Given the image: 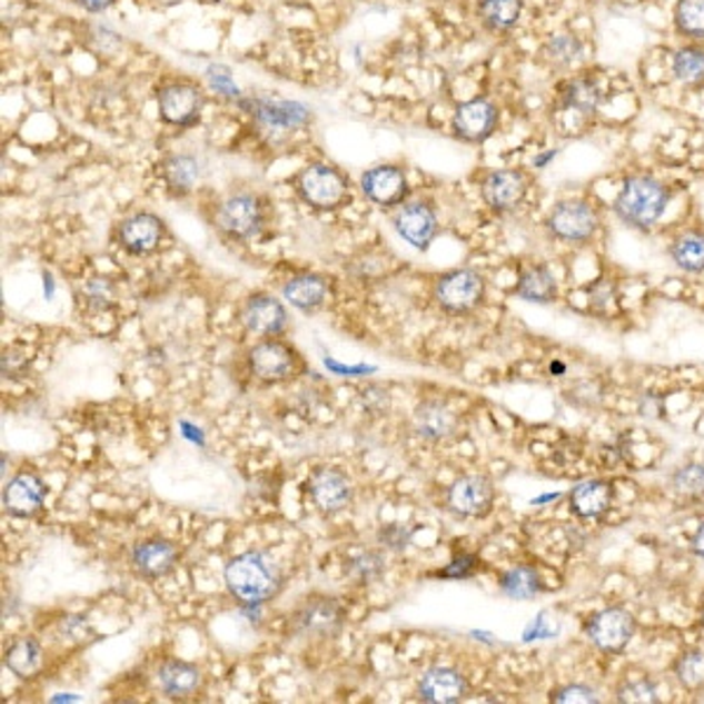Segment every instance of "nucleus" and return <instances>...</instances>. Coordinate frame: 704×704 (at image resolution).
Returning <instances> with one entry per match:
<instances>
[{
  "instance_id": "obj_1",
  "label": "nucleus",
  "mask_w": 704,
  "mask_h": 704,
  "mask_svg": "<svg viewBox=\"0 0 704 704\" xmlns=\"http://www.w3.org/2000/svg\"><path fill=\"white\" fill-rule=\"evenodd\" d=\"M672 202V188L653 175H632L613 200V215L632 230L648 232Z\"/></svg>"
},
{
  "instance_id": "obj_2",
  "label": "nucleus",
  "mask_w": 704,
  "mask_h": 704,
  "mask_svg": "<svg viewBox=\"0 0 704 704\" xmlns=\"http://www.w3.org/2000/svg\"><path fill=\"white\" fill-rule=\"evenodd\" d=\"M226 585L235 599L247 606L270 602L282 589V571L264 552H242L224 571Z\"/></svg>"
},
{
  "instance_id": "obj_3",
  "label": "nucleus",
  "mask_w": 704,
  "mask_h": 704,
  "mask_svg": "<svg viewBox=\"0 0 704 704\" xmlns=\"http://www.w3.org/2000/svg\"><path fill=\"white\" fill-rule=\"evenodd\" d=\"M602 209L589 198H566L547 211L545 228L554 240L566 245H587L602 230Z\"/></svg>"
},
{
  "instance_id": "obj_4",
  "label": "nucleus",
  "mask_w": 704,
  "mask_h": 704,
  "mask_svg": "<svg viewBox=\"0 0 704 704\" xmlns=\"http://www.w3.org/2000/svg\"><path fill=\"white\" fill-rule=\"evenodd\" d=\"M294 186L298 198L317 211H334L350 200V181L346 175L325 162L304 167L296 175Z\"/></svg>"
},
{
  "instance_id": "obj_5",
  "label": "nucleus",
  "mask_w": 704,
  "mask_h": 704,
  "mask_svg": "<svg viewBox=\"0 0 704 704\" xmlns=\"http://www.w3.org/2000/svg\"><path fill=\"white\" fill-rule=\"evenodd\" d=\"M433 298L446 315H469L484 304L486 280L473 268L442 272L435 280Z\"/></svg>"
},
{
  "instance_id": "obj_6",
  "label": "nucleus",
  "mask_w": 704,
  "mask_h": 704,
  "mask_svg": "<svg viewBox=\"0 0 704 704\" xmlns=\"http://www.w3.org/2000/svg\"><path fill=\"white\" fill-rule=\"evenodd\" d=\"M249 369L264 383H285L301 376L306 365L298 350L280 338H261L249 350Z\"/></svg>"
},
{
  "instance_id": "obj_7",
  "label": "nucleus",
  "mask_w": 704,
  "mask_h": 704,
  "mask_svg": "<svg viewBox=\"0 0 704 704\" xmlns=\"http://www.w3.org/2000/svg\"><path fill=\"white\" fill-rule=\"evenodd\" d=\"M636 634V617L623 606H606L587 617L585 636L604 655H621Z\"/></svg>"
},
{
  "instance_id": "obj_8",
  "label": "nucleus",
  "mask_w": 704,
  "mask_h": 704,
  "mask_svg": "<svg viewBox=\"0 0 704 704\" xmlns=\"http://www.w3.org/2000/svg\"><path fill=\"white\" fill-rule=\"evenodd\" d=\"M217 226L230 240H251L266 228V202L254 194H232L217 209Z\"/></svg>"
},
{
  "instance_id": "obj_9",
  "label": "nucleus",
  "mask_w": 704,
  "mask_h": 704,
  "mask_svg": "<svg viewBox=\"0 0 704 704\" xmlns=\"http://www.w3.org/2000/svg\"><path fill=\"white\" fill-rule=\"evenodd\" d=\"M479 190H482L484 205L490 211H496V215L500 217L512 215V211H517L524 205L531 190V177L528 172H524V169H515V167L490 169V172L482 177Z\"/></svg>"
},
{
  "instance_id": "obj_10",
  "label": "nucleus",
  "mask_w": 704,
  "mask_h": 704,
  "mask_svg": "<svg viewBox=\"0 0 704 704\" xmlns=\"http://www.w3.org/2000/svg\"><path fill=\"white\" fill-rule=\"evenodd\" d=\"M344 623L346 608L334 596L319 594L306 599L289 617V627L296 636H336Z\"/></svg>"
},
{
  "instance_id": "obj_11",
  "label": "nucleus",
  "mask_w": 704,
  "mask_h": 704,
  "mask_svg": "<svg viewBox=\"0 0 704 704\" xmlns=\"http://www.w3.org/2000/svg\"><path fill=\"white\" fill-rule=\"evenodd\" d=\"M496 503V484L486 475H465L446 490V505L458 517L486 519Z\"/></svg>"
},
{
  "instance_id": "obj_12",
  "label": "nucleus",
  "mask_w": 704,
  "mask_h": 704,
  "mask_svg": "<svg viewBox=\"0 0 704 704\" xmlns=\"http://www.w3.org/2000/svg\"><path fill=\"white\" fill-rule=\"evenodd\" d=\"M205 92L190 80L165 82L158 90V113L172 127H194L200 120Z\"/></svg>"
},
{
  "instance_id": "obj_13",
  "label": "nucleus",
  "mask_w": 704,
  "mask_h": 704,
  "mask_svg": "<svg viewBox=\"0 0 704 704\" xmlns=\"http://www.w3.org/2000/svg\"><path fill=\"white\" fill-rule=\"evenodd\" d=\"M247 111L254 116V120L261 125V130L268 135H294L310 122V109L298 101L289 99H251Z\"/></svg>"
},
{
  "instance_id": "obj_14",
  "label": "nucleus",
  "mask_w": 704,
  "mask_h": 704,
  "mask_svg": "<svg viewBox=\"0 0 704 704\" xmlns=\"http://www.w3.org/2000/svg\"><path fill=\"white\" fill-rule=\"evenodd\" d=\"M500 122L498 106L488 97L463 101L454 113V135L465 143H484L496 135Z\"/></svg>"
},
{
  "instance_id": "obj_15",
  "label": "nucleus",
  "mask_w": 704,
  "mask_h": 704,
  "mask_svg": "<svg viewBox=\"0 0 704 704\" xmlns=\"http://www.w3.org/2000/svg\"><path fill=\"white\" fill-rule=\"evenodd\" d=\"M308 494L319 512L334 515V512L346 509L353 503L355 484L344 469L317 467L308 479Z\"/></svg>"
},
{
  "instance_id": "obj_16",
  "label": "nucleus",
  "mask_w": 704,
  "mask_h": 704,
  "mask_svg": "<svg viewBox=\"0 0 704 704\" xmlns=\"http://www.w3.org/2000/svg\"><path fill=\"white\" fill-rule=\"evenodd\" d=\"M361 194L378 207H397L409 198L407 172L397 165H378L361 175Z\"/></svg>"
},
{
  "instance_id": "obj_17",
  "label": "nucleus",
  "mask_w": 704,
  "mask_h": 704,
  "mask_svg": "<svg viewBox=\"0 0 704 704\" xmlns=\"http://www.w3.org/2000/svg\"><path fill=\"white\" fill-rule=\"evenodd\" d=\"M242 327L259 338H277L289 323L287 308L268 294H254L240 308Z\"/></svg>"
},
{
  "instance_id": "obj_18",
  "label": "nucleus",
  "mask_w": 704,
  "mask_h": 704,
  "mask_svg": "<svg viewBox=\"0 0 704 704\" xmlns=\"http://www.w3.org/2000/svg\"><path fill=\"white\" fill-rule=\"evenodd\" d=\"M395 230L416 249L425 251L439 232L437 211L428 202H404L393 217Z\"/></svg>"
},
{
  "instance_id": "obj_19",
  "label": "nucleus",
  "mask_w": 704,
  "mask_h": 704,
  "mask_svg": "<svg viewBox=\"0 0 704 704\" xmlns=\"http://www.w3.org/2000/svg\"><path fill=\"white\" fill-rule=\"evenodd\" d=\"M165 240V221L151 211H137L118 226V245L132 256L153 254Z\"/></svg>"
},
{
  "instance_id": "obj_20",
  "label": "nucleus",
  "mask_w": 704,
  "mask_h": 704,
  "mask_svg": "<svg viewBox=\"0 0 704 704\" xmlns=\"http://www.w3.org/2000/svg\"><path fill=\"white\" fill-rule=\"evenodd\" d=\"M48 486L36 473H19L3 488V507L17 519H29L42 507Z\"/></svg>"
},
{
  "instance_id": "obj_21",
  "label": "nucleus",
  "mask_w": 704,
  "mask_h": 704,
  "mask_svg": "<svg viewBox=\"0 0 704 704\" xmlns=\"http://www.w3.org/2000/svg\"><path fill=\"white\" fill-rule=\"evenodd\" d=\"M469 695V681L454 667H433L418 681V697L430 704H454Z\"/></svg>"
},
{
  "instance_id": "obj_22",
  "label": "nucleus",
  "mask_w": 704,
  "mask_h": 704,
  "mask_svg": "<svg viewBox=\"0 0 704 704\" xmlns=\"http://www.w3.org/2000/svg\"><path fill=\"white\" fill-rule=\"evenodd\" d=\"M179 564L177 547L165 538H146L139 541L132 549V566L139 575L148 581L165 578Z\"/></svg>"
},
{
  "instance_id": "obj_23",
  "label": "nucleus",
  "mask_w": 704,
  "mask_h": 704,
  "mask_svg": "<svg viewBox=\"0 0 704 704\" xmlns=\"http://www.w3.org/2000/svg\"><path fill=\"white\" fill-rule=\"evenodd\" d=\"M458 416L437 399L420 401L414 412V430L425 442H446L458 433Z\"/></svg>"
},
{
  "instance_id": "obj_24",
  "label": "nucleus",
  "mask_w": 704,
  "mask_h": 704,
  "mask_svg": "<svg viewBox=\"0 0 704 704\" xmlns=\"http://www.w3.org/2000/svg\"><path fill=\"white\" fill-rule=\"evenodd\" d=\"M615 488L606 479H587L571 488L568 507L578 519H599L613 507Z\"/></svg>"
},
{
  "instance_id": "obj_25",
  "label": "nucleus",
  "mask_w": 704,
  "mask_h": 704,
  "mask_svg": "<svg viewBox=\"0 0 704 704\" xmlns=\"http://www.w3.org/2000/svg\"><path fill=\"white\" fill-rule=\"evenodd\" d=\"M559 106L564 111H575L583 116H594L604 101V92L592 76L578 73L571 76L559 85Z\"/></svg>"
},
{
  "instance_id": "obj_26",
  "label": "nucleus",
  "mask_w": 704,
  "mask_h": 704,
  "mask_svg": "<svg viewBox=\"0 0 704 704\" xmlns=\"http://www.w3.org/2000/svg\"><path fill=\"white\" fill-rule=\"evenodd\" d=\"M202 672L196 665L184 663V660H167L158 670V686L167 697H194L202 688Z\"/></svg>"
},
{
  "instance_id": "obj_27",
  "label": "nucleus",
  "mask_w": 704,
  "mask_h": 704,
  "mask_svg": "<svg viewBox=\"0 0 704 704\" xmlns=\"http://www.w3.org/2000/svg\"><path fill=\"white\" fill-rule=\"evenodd\" d=\"M282 296H285V301H289L301 313H315L317 308H323L327 304L329 285L323 275H315V272L294 275L291 280L285 282Z\"/></svg>"
},
{
  "instance_id": "obj_28",
  "label": "nucleus",
  "mask_w": 704,
  "mask_h": 704,
  "mask_svg": "<svg viewBox=\"0 0 704 704\" xmlns=\"http://www.w3.org/2000/svg\"><path fill=\"white\" fill-rule=\"evenodd\" d=\"M515 294L528 304H541L547 306L552 301H557L559 296V285L554 272L543 266V264H531L526 268H522L517 285H515Z\"/></svg>"
},
{
  "instance_id": "obj_29",
  "label": "nucleus",
  "mask_w": 704,
  "mask_h": 704,
  "mask_svg": "<svg viewBox=\"0 0 704 704\" xmlns=\"http://www.w3.org/2000/svg\"><path fill=\"white\" fill-rule=\"evenodd\" d=\"M672 76L684 90L704 88V42H681L672 52Z\"/></svg>"
},
{
  "instance_id": "obj_30",
  "label": "nucleus",
  "mask_w": 704,
  "mask_h": 704,
  "mask_svg": "<svg viewBox=\"0 0 704 704\" xmlns=\"http://www.w3.org/2000/svg\"><path fill=\"white\" fill-rule=\"evenodd\" d=\"M670 259L684 272L700 275L704 272V230L691 228L678 232L670 245Z\"/></svg>"
},
{
  "instance_id": "obj_31",
  "label": "nucleus",
  "mask_w": 704,
  "mask_h": 704,
  "mask_svg": "<svg viewBox=\"0 0 704 704\" xmlns=\"http://www.w3.org/2000/svg\"><path fill=\"white\" fill-rule=\"evenodd\" d=\"M524 0H479L477 14L486 31L503 36L519 24Z\"/></svg>"
},
{
  "instance_id": "obj_32",
  "label": "nucleus",
  "mask_w": 704,
  "mask_h": 704,
  "mask_svg": "<svg viewBox=\"0 0 704 704\" xmlns=\"http://www.w3.org/2000/svg\"><path fill=\"white\" fill-rule=\"evenodd\" d=\"M498 587L505 596H509V599L528 602V599H536V596L543 592V581L536 568L528 564H519L500 575Z\"/></svg>"
},
{
  "instance_id": "obj_33",
  "label": "nucleus",
  "mask_w": 704,
  "mask_h": 704,
  "mask_svg": "<svg viewBox=\"0 0 704 704\" xmlns=\"http://www.w3.org/2000/svg\"><path fill=\"white\" fill-rule=\"evenodd\" d=\"M162 177L167 188L172 190L175 196L184 198L188 194H194L196 184L200 181V165L194 156H172L162 165Z\"/></svg>"
},
{
  "instance_id": "obj_34",
  "label": "nucleus",
  "mask_w": 704,
  "mask_h": 704,
  "mask_svg": "<svg viewBox=\"0 0 704 704\" xmlns=\"http://www.w3.org/2000/svg\"><path fill=\"white\" fill-rule=\"evenodd\" d=\"M6 667L19 678H33L42 670V648L33 636L17 638L6 653Z\"/></svg>"
},
{
  "instance_id": "obj_35",
  "label": "nucleus",
  "mask_w": 704,
  "mask_h": 704,
  "mask_svg": "<svg viewBox=\"0 0 704 704\" xmlns=\"http://www.w3.org/2000/svg\"><path fill=\"white\" fill-rule=\"evenodd\" d=\"M672 24L686 42H704V0H676Z\"/></svg>"
},
{
  "instance_id": "obj_36",
  "label": "nucleus",
  "mask_w": 704,
  "mask_h": 704,
  "mask_svg": "<svg viewBox=\"0 0 704 704\" xmlns=\"http://www.w3.org/2000/svg\"><path fill=\"white\" fill-rule=\"evenodd\" d=\"M583 52H585L583 40L575 33H568V31L549 36L545 42V48H543L545 59L552 63L554 69L573 67V63L583 57Z\"/></svg>"
},
{
  "instance_id": "obj_37",
  "label": "nucleus",
  "mask_w": 704,
  "mask_h": 704,
  "mask_svg": "<svg viewBox=\"0 0 704 704\" xmlns=\"http://www.w3.org/2000/svg\"><path fill=\"white\" fill-rule=\"evenodd\" d=\"M672 672L676 676V684L688 691V693H704V651H686L681 653L674 665H672Z\"/></svg>"
},
{
  "instance_id": "obj_38",
  "label": "nucleus",
  "mask_w": 704,
  "mask_h": 704,
  "mask_svg": "<svg viewBox=\"0 0 704 704\" xmlns=\"http://www.w3.org/2000/svg\"><path fill=\"white\" fill-rule=\"evenodd\" d=\"M672 490L686 503H702L704 500V465L686 463L681 465L672 475Z\"/></svg>"
},
{
  "instance_id": "obj_39",
  "label": "nucleus",
  "mask_w": 704,
  "mask_h": 704,
  "mask_svg": "<svg viewBox=\"0 0 704 704\" xmlns=\"http://www.w3.org/2000/svg\"><path fill=\"white\" fill-rule=\"evenodd\" d=\"M615 700L621 704H657V686L646 674H627L615 688Z\"/></svg>"
},
{
  "instance_id": "obj_40",
  "label": "nucleus",
  "mask_w": 704,
  "mask_h": 704,
  "mask_svg": "<svg viewBox=\"0 0 704 704\" xmlns=\"http://www.w3.org/2000/svg\"><path fill=\"white\" fill-rule=\"evenodd\" d=\"M549 702H557V704H573V702L596 704V702H599V695H596V691L585 686V684H568V686L554 688L549 693Z\"/></svg>"
},
{
  "instance_id": "obj_41",
  "label": "nucleus",
  "mask_w": 704,
  "mask_h": 704,
  "mask_svg": "<svg viewBox=\"0 0 704 704\" xmlns=\"http://www.w3.org/2000/svg\"><path fill=\"white\" fill-rule=\"evenodd\" d=\"M615 298H617V289H615V282L608 280V277H599V280L589 287V308L594 313L604 315Z\"/></svg>"
},
{
  "instance_id": "obj_42",
  "label": "nucleus",
  "mask_w": 704,
  "mask_h": 704,
  "mask_svg": "<svg viewBox=\"0 0 704 704\" xmlns=\"http://www.w3.org/2000/svg\"><path fill=\"white\" fill-rule=\"evenodd\" d=\"M207 80L221 97L232 99V101L240 99V90H238V85L232 82L228 67H221V63H211V67L207 69Z\"/></svg>"
},
{
  "instance_id": "obj_43",
  "label": "nucleus",
  "mask_w": 704,
  "mask_h": 704,
  "mask_svg": "<svg viewBox=\"0 0 704 704\" xmlns=\"http://www.w3.org/2000/svg\"><path fill=\"white\" fill-rule=\"evenodd\" d=\"M113 304V285L109 280H92L85 287V306L90 310H103Z\"/></svg>"
},
{
  "instance_id": "obj_44",
  "label": "nucleus",
  "mask_w": 704,
  "mask_h": 704,
  "mask_svg": "<svg viewBox=\"0 0 704 704\" xmlns=\"http://www.w3.org/2000/svg\"><path fill=\"white\" fill-rule=\"evenodd\" d=\"M477 557H473V554H463L460 559H456L452 566H446L444 571H439L437 575L439 578H469V575L475 573V568H477Z\"/></svg>"
},
{
  "instance_id": "obj_45",
  "label": "nucleus",
  "mask_w": 704,
  "mask_h": 704,
  "mask_svg": "<svg viewBox=\"0 0 704 704\" xmlns=\"http://www.w3.org/2000/svg\"><path fill=\"white\" fill-rule=\"evenodd\" d=\"M383 571V564H380V557H376V554H365V557H359L357 562H353V573L357 575V581H371L376 578V575Z\"/></svg>"
},
{
  "instance_id": "obj_46",
  "label": "nucleus",
  "mask_w": 704,
  "mask_h": 704,
  "mask_svg": "<svg viewBox=\"0 0 704 704\" xmlns=\"http://www.w3.org/2000/svg\"><path fill=\"white\" fill-rule=\"evenodd\" d=\"M29 367V357L24 353H19L17 348H10L6 350L3 355V374L10 378V376H19L24 374V369Z\"/></svg>"
},
{
  "instance_id": "obj_47",
  "label": "nucleus",
  "mask_w": 704,
  "mask_h": 704,
  "mask_svg": "<svg viewBox=\"0 0 704 704\" xmlns=\"http://www.w3.org/2000/svg\"><path fill=\"white\" fill-rule=\"evenodd\" d=\"M116 0H78V6H82L88 12H103L109 10Z\"/></svg>"
},
{
  "instance_id": "obj_48",
  "label": "nucleus",
  "mask_w": 704,
  "mask_h": 704,
  "mask_svg": "<svg viewBox=\"0 0 704 704\" xmlns=\"http://www.w3.org/2000/svg\"><path fill=\"white\" fill-rule=\"evenodd\" d=\"M691 547H693L695 557L704 562V522H700V526H697V531H695V536H693Z\"/></svg>"
},
{
  "instance_id": "obj_49",
  "label": "nucleus",
  "mask_w": 704,
  "mask_h": 704,
  "mask_svg": "<svg viewBox=\"0 0 704 704\" xmlns=\"http://www.w3.org/2000/svg\"><path fill=\"white\" fill-rule=\"evenodd\" d=\"M557 156H559V148H547L545 153H541L536 160H533V167H536V169L547 167V165H549V160H554Z\"/></svg>"
},
{
  "instance_id": "obj_50",
  "label": "nucleus",
  "mask_w": 704,
  "mask_h": 704,
  "mask_svg": "<svg viewBox=\"0 0 704 704\" xmlns=\"http://www.w3.org/2000/svg\"><path fill=\"white\" fill-rule=\"evenodd\" d=\"M552 371H559V374H562V371H564V365H552Z\"/></svg>"
}]
</instances>
